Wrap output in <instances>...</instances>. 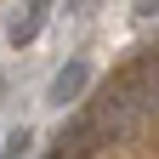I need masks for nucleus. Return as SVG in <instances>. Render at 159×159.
<instances>
[{
    "label": "nucleus",
    "instance_id": "obj_1",
    "mask_svg": "<svg viewBox=\"0 0 159 159\" xmlns=\"http://www.w3.org/2000/svg\"><path fill=\"white\" fill-rule=\"evenodd\" d=\"M91 80H97V63L85 51H74V57H63L57 63V74L46 80V108H57V114H68V108H80V97L91 91Z\"/></svg>",
    "mask_w": 159,
    "mask_h": 159
},
{
    "label": "nucleus",
    "instance_id": "obj_2",
    "mask_svg": "<svg viewBox=\"0 0 159 159\" xmlns=\"http://www.w3.org/2000/svg\"><path fill=\"white\" fill-rule=\"evenodd\" d=\"M46 17H51V0H17L6 11V46L11 51H29L40 34H46Z\"/></svg>",
    "mask_w": 159,
    "mask_h": 159
},
{
    "label": "nucleus",
    "instance_id": "obj_3",
    "mask_svg": "<svg viewBox=\"0 0 159 159\" xmlns=\"http://www.w3.org/2000/svg\"><path fill=\"white\" fill-rule=\"evenodd\" d=\"M34 125H11L6 131V142H0V159H34Z\"/></svg>",
    "mask_w": 159,
    "mask_h": 159
},
{
    "label": "nucleus",
    "instance_id": "obj_4",
    "mask_svg": "<svg viewBox=\"0 0 159 159\" xmlns=\"http://www.w3.org/2000/svg\"><path fill=\"white\" fill-rule=\"evenodd\" d=\"M131 11H136V17H142V23H148V17L159 11V0H131Z\"/></svg>",
    "mask_w": 159,
    "mask_h": 159
},
{
    "label": "nucleus",
    "instance_id": "obj_5",
    "mask_svg": "<svg viewBox=\"0 0 159 159\" xmlns=\"http://www.w3.org/2000/svg\"><path fill=\"white\" fill-rule=\"evenodd\" d=\"M148 63H153V74H159V51H153V57H148Z\"/></svg>",
    "mask_w": 159,
    "mask_h": 159
}]
</instances>
